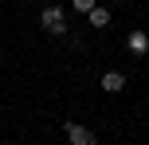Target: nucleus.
I'll return each mask as SVG.
<instances>
[{"mask_svg":"<svg viewBox=\"0 0 149 145\" xmlns=\"http://www.w3.org/2000/svg\"><path fill=\"white\" fill-rule=\"evenodd\" d=\"M39 24H43L47 35H63V31H67V16H63L59 4H47L43 12H39Z\"/></svg>","mask_w":149,"mask_h":145,"instance_id":"nucleus-1","label":"nucleus"},{"mask_svg":"<svg viewBox=\"0 0 149 145\" xmlns=\"http://www.w3.org/2000/svg\"><path fill=\"white\" fill-rule=\"evenodd\" d=\"M67 141L71 145H98V133L86 130V126H79V122H67Z\"/></svg>","mask_w":149,"mask_h":145,"instance_id":"nucleus-2","label":"nucleus"},{"mask_svg":"<svg viewBox=\"0 0 149 145\" xmlns=\"http://www.w3.org/2000/svg\"><path fill=\"white\" fill-rule=\"evenodd\" d=\"M102 90H106V94L126 90V75H122V71H106V75H102Z\"/></svg>","mask_w":149,"mask_h":145,"instance_id":"nucleus-3","label":"nucleus"},{"mask_svg":"<svg viewBox=\"0 0 149 145\" xmlns=\"http://www.w3.org/2000/svg\"><path fill=\"white\" fill-rule=\"evenodd\" d=\"M86 24H90V28H106V24H110V8L94 4V8L86 12Z\"/></svg>","mask_w":149,"mask_h":145,"instance_id":"nucleus-4","label":"nucleus"},{"mask_svg":"<svg viewBox=\"0 0 149 145\" xmlns=\"http://www.w3.org/2000/svg\"><path fill=\"white\" fill-rule=\"evenodd\" d=\"M126 43H130V51H134V55H145V51H149V35H145V31H130Z\"/></svg>","mask_w":149,"mask_h":145,"instance_id":"nucleus-5","label":"nucleus"},{"mask_svg":"<svg viewBox=\"0 0 149 145\" xmlns=\"http://www.w3.org/2000/svg\"><path fill=\"white\" fill-rule=\"evenodd\" d=\"M94 4H98V0H71V8H74V12H82V16H86Z\"/></svg>","mask_w":149,"mask_h":145,"instance_id":"nucleus-6","label":"nucleus"},{"mask_svg":"<svg viewBox=\"0 0 149 145\" xmlns=\"http://www.w3.org/2000/svg\"><path fill=\"white\" fill-rule=\"evenodd\" d=\"M145 75H149V63H145Z\"/></svg>","mask_w":149,"mask_h":145,"instance_id":"nucleus-7","label":"nucleus"},{"mask_svg":"<svg viewBox=\"0 0 149 145\" xmlns=\"http://www.w3.org/2000/svg\"><path fill=\"white\" fill-rule=\"evenodd\" d=\"M0 145H8V141H0Z\"/></svg>","mask_w":149,"mask_h":145,"instance_id":"nucleus-8","label":"nucleus"},{"mask_svg":"<svg viewBox=\"0 0 149 145\" xmlns=\"http://www.w3.org/2000/svg\"><path fill=\"white\" fill-rule=\"evenodd\" d=\"M145 106H149V102H145Z\"/></svg>","mask_w":149,"mask_h":145,"instance_id":"nucleus-9","label":"nucleus"}]
</instances>
